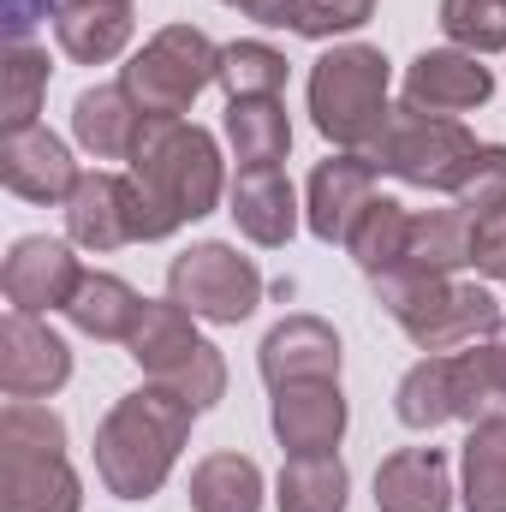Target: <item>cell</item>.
<instances>
[{"label":"cell","mask_w":506,"mask_h":512,"mask_svg":"<svg viewBox=\"0 0 506 512\" xmlns=\"http://www.w3.org/2000/svg\"><path fill=\"white\" fill-rule=\"evenodd\" d=\"M346 495H352V477H346L340 453L286 459L280 483H274V507L280 512H346Z\"/></svg>","instance_id":"603a6c76"},{"label":"cell","mask_w":506,"mask_h":512,"mask_svg":"<svg viewBox=\"0 0 506 512\" xmlns=\"http://www.w3.org/2000/svg\"><path fill=\"white\" fill-rule=\"evenodd\" d=\"M131 179L179 233L185 221H203L221 203V185H227L221 143L191 120H143L137 149H131Z\"/></svg>","instance_id":"7a4b0ae2"},{"label":"cell","mask_w":506,"mask_h":512,"mask_svg":"<svg viewBox=\"0 0 506 512\" xmlns=\"http://www.w3.org/2000/svg\"><path fill=\"white\" fill-rule=\"evenodd\" d=\"M143 108L131 102L126 84H96L72 102V137L96 155V161H131L137 131H143Z\"/></svg>","instance_id":"44dd1931"},{"label":"cell","mask_w":506,"mask_h":512,"mask_svg":"<svg viewBox=\"0 0 506 512\" xmlns=\"http://www.w3.org/2000/svg\"><path fill=\"white\" fill-rule=\"evenodd\" d=\"M233 221L239 233L262 245V251H280L292 233H298V197H292V179L280 167H245L233 179Z\"/></svg>","instance_id":"ffe728a7"},{"label":"cell","mask_w":506,"mask_h":512,"mask_svg":"<svg viewBox=\"0 0 506 512\" xmlns=\"http://www.w3.org/2000/svg\"><path fill=\"white\" fill-rule=\"evenodd\" d=\"M340 334L322 322V316H286L268 328L256 364H262V382L286 387V382H340Z\"/></svg>","instance_id":"2e32d148"},{"label":"cell","mask_w":506,"mask_h":512,"mask_svg":"<svg viewBox=\"0 0 506 512\" xmlns=\"http://www.w3.org/2000/svg\"><path fill=\"white\" fill-rule=\"evenodd\" d=\"M78 280H84V268H78L72 245L42 239V233L18 239V245H12V256H6V268H0L6 304H12V310H24V316L66 310V304H72V292H78Z\"/></svg>","instance_id":"4fadbf2b"},{"label":"cell","mask_w":506,"mask_h":512,"mask_svg":"<svg viewBox=\"0 0 506 512\" xmlns=\"http://www.w3.org/2000/svg\"><path fill=\"white\" fill-rule=\"evenodd\" d=\"M376 512H453V471L441 447H399L376 465Z\"/></svg>","instance_id":"ac0fdd59"},{"label":"cell","mask_w":506,"mask_h":512,"mask_svg":"<svg viewBox=\"0 0 506 512\" xmlns=\"http://www.w3.org/2000/svg\"><path fill=\"white\" fill-rule=\"evenodd\" d=\"M227 143L239 149L245 167H280L292 149V120L280 108V96H245L227 102Z\"/></svg>","instance_id":"d4e9b609"},{"label":"cell","mask_w":506,"mask_h":512,"mask_svg":"<svg viewBox=\"0 0 506 512\" xmlns=\"http://www.w3.org/2000/svg\"><path fill=\"white\" fill-rule=\"evenodd\" d=\"M405 239H411V215H405V203H399V197H370V209L358 215L346 251L358 256V268H364L370 280H381L387 268L405 262Z\"/></svg>","instance_id":"f1b7e54d"},{"label":"cell","mask_w":506,"mask_h":512,"mask_svg":"<svg viewBox=\"0 0 506 512\" xmlns=\"http://www.w3.org/2000/svg\"><path fill=\"white\" fill-rule=\"evenodd\" d=\"M477 358H483V370H489L495 393L506 399V328H495L489 340H477Z\"/></svg>","instance_id":"8d00e7d4"},{"label":"cell","mask_w":506,"mask_h":512,"mask_svg":"<svg viewBox=\"0 0 506 512\" xmlns=\"http://www.w3.org/2000/svg\"><path fill=\"white\" fill-rule=\"evenodd\" d=\"M471 262V215L465 209H423L411 215V239H405V262L417 274H453Z\"/></svg>","instance_id":"484cf974"},{"label":"cell","mask_w":506,"mask_h":512,"mask_svg":"<svg viewBox=\"0 0 506 512\" xmlns=\"http://www.w3.org/2000/svg\"><path fill=\"white\" fill-rule=\"evenodd\" d=\"M221 84H227L233 102L280 96L286 90V54L268 48V42H233V48H221Z\"/></svg>","instance_id":"4dcf8cb0"},{"label":"cell","mask_w":506,"mask_h":512,"mask_svg":"<svg viewBox=\"0 0 506 512\" xmlns=\"http://www.w3.org/2000/svg\"><path fill=\"white\" fill-rule=\"evenodd\" d=\"M370 197H376V161L358 155V149L328 155L310 173V209H304L310 215V233L322 245H346L352 227H358V215L370 209Z\"/></svg>","instance_id":"9a60e30c"},{"label":"cell","mask_w":506,"mask_h":512,"mask_svg":"<svg viewBox=\"0 0 506 512\" xmlns=\"http://www.w3.org/2000/svg\"><path fill=\"white\" fill-rule=\"evenodd\" d=\"M120 84L149 120H179L209 84H221V48L197 24H167L131 54Z\"/></svg>","instance_id":"ba28073f"},{"label":"cell","mask_w":506,"mask_h":512,"mask_svg":"<svg viewBox=\"0 0 506 512\" xmlns=\"http://www.w3.org/2000/svg\"><path fill=\"white\" fill-rule=\"evenodd\" d=\"M495 96V72L465 48H423L405 72V102L423 114H465Z\"/></svg>","instance_id":"5bb4252c"},{"label":"cell","mask_w":506,"mask_h":512,"mask_svg":"<svg viewBox=\"0 0 506 512\" xmlns=\"http://www.w3.org/2000/svg\"><path fill=\"white\" fill-rule=\"evenodd\" d=\"M453 197H459V209H465L471 221L501 215L506 209V143H483V149H477V167L465 173V185H459Z\"/></svg>","instance_id":"d6a6232c"},{"label":"cell","mask_w":506,"mask_h":512,"mask_svg":"<svg viewBox=\"0 0 506 512\" xmlns=\"http://www.w3.org/2000/svg\"><path fill=\"white\" fill-rule=\"evenodd\" d=\"M0 179L24 203H66L78 185V167H72V149L48 126H24L0 137Z\"/></svg>","instance_id":"e0dca14e"},{"label":"cell","mask_w":506,"mask_h":512,"mask_svg":"<svg viewBox=\"0 0 506 512\" xmlns=\"http://www.w3.org/2000/svg\"><path fill=\"white\" fill-rule=\"evenodd\" d=\"M131 0H60L54 6V36L66 48V60L78 66H108L120 60L131 42Z\"/></svg>","instance_id":"d6986e66"},{"label":"cell","mask_w":506,"mask_h":512,"mask_svg":"<svg viewBox=\"0 0 506 512\" xmlns=\"http://www.w3.org/2000/svg\"><path fill=\"white\" fill-rule=\"evenodd\" d=\"M66 233L84 251H120V245H155L173 227L137 191V179H120V173L96 167V173H78V185L66 197Z\"/></svg>","instance_id":"30bf717a"},{"label":"cell","mask_w":506,"mask_h":512,"mask_svg":"<svg viewBox=\"0 0 506 512\" xmlns=\"http://www.w3.org/2000/svg\"><path fill=\"white\" fill-rule=\"evenodd\" d=\"M370 18H376V0H292V24L286 30L322 42V36H346V30H358Z\"/></svg>","instance_id":"836d02e7"},{"label":"cell","mask_w":506,"mask_h":512,"mask_svg":"<svg viewBox=\"0 0 506 512\" xmlns=\"http://www.w3.org/2000/svg\"><path fill=\"white\" fill-rule=\"evenodd\" d=\"M393 411H399L405 429L459 423V405H453V352L423 358L417 370H405V382H399V393H393Z\"/></svg>","instance_id":"83f0119b"},{"label":"cell","mask_w":506,"mask_h":512,"mask_svg":"<svg viewBox=\"0 0 506 512\" xmlns=\"http://www.w3.org/2000/svg\"><path fill=\"white\" fill-rule=\"evenodd\" d=\"M42 96H48V54L36 42H12L0 60V120H6V131L36 126Z\"/></svg>","instance_id":"f546056e"},{"label":"cell","mask_w":506,"mask_h":512,"mask_svg":"<svg viewBox=\"0 0 506 512\" xmlns=\"http://www.w3.org/2000/svg\"><path fill=\"white\" fill-rule=\"evenodd\" d=\"M477 149L483 143L459 126V120L423 114V108L399 102V108H387L376 143L364 155L376 161V173H393V179H405L417 191H459L465 173L477 167Z\"/></svg>","instance_id":"52a82bcc"},{"label":"cell","mask_w":506,"mask_h":512,"mask_svg":"<svg viewBox=\"0 0 506 512\" xmlns=\"http://www.w3.org/2000/svg\"><path fill=\"white\" fill-rule=\"evenodd\" d=\"M191 322H197V316L179 310L173 298H167V304H143V316H137V328H131L126 346H131V358H137V370L155 387L179 393L191 411H209V405H221V393H227V358H221Z\"/></svg>","instance_id":"8992f818"},{"label":"cell","mask_w":506,"mask_h":512,"mask_svg":"<svg viewBox=\"0 0 506 512\" xmlns=\"http://www.w3.org/2000/svg\"><path fill=\"white\" fill-rule=\"evenodd\" d=\"M387 54L370 42H346V48H328L316 66H310V120L328 143L340 149H370L376 143L381 120H387Z\"/></svg>","instance_id":"5b68a950"},{"label":"cell","mask_w":506,"mask_h":512,"mask_svg":"<svg viewBox=\"0 0 506 512\" xmlns=\"http://www.w3.org/2000/svg\"><path fill=\"white\" fill-rule=\"evenodd\" d=\"M441 30L465 54H501L506 48V0H441Z\"/></svg>","instance_id":"1f68e13d"},{"label":"cell","mask_w":506,"mask_h":512,"mask_svg":"<svg viewBox=\"0 0 506 512\" xmlns=\"http://www.w3.org/2000/svg\"><path fill=\"white\" fill-rule=\"evenodd\" d=\"M84 483L66 459V423L42 399L0 411V512H78Z\"/></svg>","instance_id":"3957f363"},{"label":"cell","mask_w":506,"mask_h":512,"mask_svg":"<svg viewBox=\"0 0 506 512\" xmlns=\"http://www.w3.org/2000/svg\"><path fill=\"white\" fill-rule=\"evenodd\" d=\"M346 417H352V405H346L340 382H286L274 387V411H268L274 441L286 447V459L334 453L340 435H346Z\"/></svg>","instance_id":"7c38bea8"},{"label":"cell","mask_w":506,"mask_h":512,"mask_svg":"<svg viewBox=\"0 0 506 512\" xmlns=\"http://www.w3.org/2000/svg\"><path fill=\"white\" fill-rule=\"evenodd\" d=\"M191 512H262V471L245 453H209L191 471Z\"/></svg>","instance_id":"4316f807"},{"label":"cell","mask_w":506,"mask_h":512,"mask_svg":"<svg viewBox=\"0 0 506 512\" xmlns=\"http://www.w3.org/2000/svg\"><path fill=\"white\" fill-rule=\"evenodd\" d=\"M191 423H197V411L155 382L114 399V411L96 429V471H102L108 495H120V501L161 495V483L173 477V465L191 441Z\"/></svg>","instance_id":"6da1fadb"},{"label":"cell","mask_w":506,"mask_h":512,"mask_svg":"<svg viewBox=\"0 0 506 512\" xmlns=\"http://www.w3.org/2000/svg\"><path fill=\"white\" fill-rule=\"evenodd\" d=\"M66 376H72L66 340L36 316L6 310V322H0V387H6V399H48L66 387Z\"/></svg>","instance_id":"8fae6325"},{"label":"cell","mask_w":506,"mask_h":512,"mask_svg":"<svg viewBox=\"0 0 506 512\" xmlns=\"http://www.w3.org/2000/svg\"><path fill=\"white\" fill-rule=\"evenodd\" d=\"M459 471H465V489H459L465 512H506V411L471 423L459 447Z\"/></svg>","instance_id":"7402d4cb"},{"label":"cell","mask_w":506,"mask_h":512,"mask_svg":"<svg viewBox=\"0 0 506 512\" xmlns=\"http://www.w3.org/2000/svg\"><path fill=\"white\" fill-rule=\"evenodd\" d=\"M143 304H149V298H137L120 274H84L78 292H72V304H66V316H72V328H84L90 340H131Z\"/></svg>","instance_id":"cb8c5ba5"},{"label":"cell","mask_w":506,"mask_h":512,"mask_svg":"<svg viewBox=\"0 0 506 512\" xmlns=\"http://www.w3.org/2000/svg\"><path fill=\"white\" fill-rule=\"evenodd\" d=\"M471 268L489 280H506V209L471 221Z\"/></svg>","instance_id":"e575fe53"},{"label":"cell","mask_w":506,"mask_h":512,"mask_svg":"<svg viewBox=\"0 0 506 512\" xmlns=\"http://www.w3.org/2000/svg\"><path fill=\"white\" fill-rule=\"evenodd\" d=\"M167 298L179 310H191L197 322H215V328H239L262 304V268L251 256H239L221 239H203L185 256H173L167 268Z\"/></svg>","instance_id":"9c48e42d"},{"label":"cell","mask_w":506,"mask_h":512,"mask_svg":"<svg viewBox=\"0 0 506 512\" xmlns=\"http://www.w3.org/2000/svg\"><path fill=\"white\" fill-rule=\"evenodd\" d=\"M227 6H239L245 18H256V24H292V0H227Z\"/></svg>","instance_id":"74e56055"},{"label":"cell","mask_w":506,"mask_h":512,"mask_svg":"<svg viewBox=\"0 0 506 512\" xmlns=\"http://www.w3.org/2000/svg\"><path fill=\"white\" fill-rule=\"evenodd\" d=\"M381 310L411 334V346H423L429 358L441 352H465L477 340H489L501 328V298L489 286L453 280V274H417V268H387L376 280Z\"/></svg>","instance_id":"277c9868"},{"label":"cell","mask_w":506,"mask_h":512,"mask_svg":"<svg viewBox=\"0 0 506 512\" xmlns=\"http://www.w3.org/2000/svg\"><path fill=\"white\" fill-rule=\"evenodd\" d=\"M54 6H60V0H6V36H12V42H30V30H36Z\"/></svg>","instance_id":"d590c367"}]
</instances>
